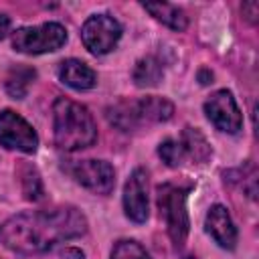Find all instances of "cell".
Instances as JSON below:
<instances>
[{
    "mask_svg": "<svg viewBox=\"0 0 259 259\" xmlns=\"http://www.w3.org/2000/svg\"><path fill=\"white\" fill-rule=\"evenodd\" d=\"M87 219L75 206H55L47 210H26L10 217L0 237L10 251L20 255H36L49 251L61 241L85 235Z\"/></svg>",
    "mask_w": 259,
    "mask_h": 259,
    "instance_id": "cell-1",
    "label": "cell"
},
{
    "mask_svg": "<svg viewBox=\"0 0 259 259\" xmlns=\"http://www.w3.org/2000/svg\"><path fill=\"white\" fill-rule=\"evenodd\" d=\"M53 132L55 144L65 152L89 148L97 140V125L91 111L69 97H57L53 103Z\"/></svg>",
    "mask_w": 259,
    "mask_h": 259,
    "instance_id": "cell-2",
    "label": "cell"
},
{
    "mask_svg": "<svg viewBox=\"0 0 259 259\" xmlns=\"http://www.w3.org/2000/svg\"><path fill=\"white\" fill-rule=\"evenodd\" d=\"M190 186H176V184H162L158 186V206L160 214L164 217L166 231L176 247H182L188 237L190 221L186 210V196Z\"/></svg>",
    "mask_w": 259,
    "mask_h": 259,
    "instance_id": "cell-3",
    "label": "cell"
},
{
    "mask_svg": "<svg viewBox=\"0 0 259 259\" xmlns=\"http://www.w3.org/2000/svg\"><path fill=\"white\" fill-rule=\"evenodd\" d=\"M67 42V30L59 22L22 26L12 34V47L24 55H42L59 51Z\"/></svg>",
    "mask_w": 259,
    "mask_h": 259,
    "instance_id": "cell-4",
    "label": "cell"
},
{
    "mask_svg": "<svg viewBox=\"0 0 259 259\" xmlns=\"http://www.w3.org/2000/svg\"><path fill=\"white\" fill-rule=\"evenodd\" d=\"M121 38V24L109 14H93L81 26V40L91 55H105Z\"/></svg>",
    "mask_w": 259,
    "mask_h": 259,
    "instance_id": "cell-5",
    "label": "cell"
},
{
    "mask_svg": "<svg viewBox=\"0 0 259 259\" xmlns=\"http://www.w3.org/2000/svg\"><path fill=\"white\" fill-rule=\"evenodd\" d=\"M0 146L32 154L38 148V136L22 115L12 109H4L0 111Z\"/></svg>",
    "mask_w": 259,
    "mask_h": 259,
    "instance_id": "cell-6",
    "label": "cell"
},
{
    "mask_svg": "<svg viewBox=\"0 0 259 259\" xmlns=\"http://www.w3.org/2000/svg\"><path fill=\"white\" fill-rule=\"evenodd\" d=\"M204 113L208 117V121L227 134H237L243 125V115L241 109L233 97L231 91L227 89H219L214 91L206 101H204Z\"/></svg>",
    "mask_w": 259,
    "mask_h": 259,
    "instance_id": "cell-7",
    "label": "cell"
},
{
    "mask_svg": "<svg viewBox=\"0 0 259 259\" xmlns=\"http://www.w3.org/2000/svg\"><path fill=\"white\" fill-rule=\"evenodd\" d=\"M73 178L95 194H109L115 186V170L105 160H81L71 168Z\"/></svg>",
    "mask_w": 259,
    "mask_h": 259,
    "instance_id": "cell-8",
    "label": "cell"
},
{
    "mask_svg": "<svg viewBox=\"0 0 259 259\" xmlns=\"http://www.w3.org/2000/svg\"><path fill=\"white\" fill-rule=\"evenodd\" d=\"M123 210L134 223H146L148 219V174L144 168H136L125 180Z\"/></svg>",
    "mask_w": 259,
    "mask_h": 259,
    "instance_id": "cell-9",
    "label": "cell"
},
{
    "mask_svg": "<svg viewBox=\"0 0 259 259\" xmlns=\"http://www.w3.org/2000/svg\"><path fill=\"white\" fill-rule=\"evenodd\" d=\"M206 233L214 239V243L223 249H235L237 245V227L223 204H212L204 219Z\"/></svg>",
    "mask_w": 259,
    "mask_h": 259,
    "instance_id": "cell-10",
    "label": "cell"
},
{
    "mask_svg": "<svg viewBox=\"0 0 259 259\" xmlns=\"http://www.w3.org/2000/svg\"><path fill=\"white\" fill-rule=\"evenodd\" d=\"M57 73H59V79H61L67 87L77 89V91L91 89V87H95V83H97L95 71H93L87 63H83V61H79V59H65V61H61Z\"/></svg>",
    "mask_w": 259,
    "mask_h": 259,
    "instance_id": "cell-11",
    "label": "cell"
},
{
    "mask_svg": "<svg viewBox=\"0 0 259 259\" xmlns=\"http://www.w3.org/2000/svg\"><path fill=\"white\" fill-rule=\"evenodd\" d=\"M136 111H138L140 125L162 123V121H168L174 115V105L166 97L150 95V97L136 99Z\"/></svg>",
    "mask_w": 259,
    "mask_h": 259,
    "instance_id": "cell-12",
    "label": "cell"
},
{
    "mask_svg": "<svg viewBox=\"0 0 259 259\" xmlns=\"http://www.w3.org/2000/svg\"><path fill=\"white\" fill-rule=\"evenodd\" d=\"M34 77H36V71L32 67L10 65L4 73V89L12 99H24Z\"/></svg>",
    "mask_w": 259,
    "mask_h": 259,
    "instance_id": "cell-13",
    "label": "cell"
},
{
    "mask_svg": "<svg viewBox=\"0 0 259 259\" xmlns=\"http://www.w3.org/2000/svg\"><path fill=\"white\" fill-rule=\"evenodd\" d=\"M144 10H148L158 22L166 24L168 28L172 30H184L188 26V16L182 8L174 6V4H168V2H148L144 4Z\"/></svg>",
    "mask_w": 259,
    "mask_h": 259,
    "instance_id": "cell-14",
    "label": "cell"
},
{
    "mask_svg": "<svg viewBox=\"0 0 259 259\" xmlns=\"http://www.w3.org/2000/svg\"><path fill=\"white\" fill-rule=\"evenodd\" d=\"M107 119L111 125H115L117 130L121 132H134L140 125V119H138V111H136V99L130 101V99H121L113 105L107 107Z\"/></svg>",
    "mask_w": 259,
    "mask_h": 259,
    "instance_id": "cell-15",
    "label": "cell"
},
{
    "mask_svg": "<svg viewBox=\"0 0 259 259\" xmlns=\"http://www.w3.org/2000/svg\"><path fill=\"white\" fill-rule=\"evenodd\" d=\"M180 144L186 152V158H190L192 162L202 164L210 158V144L196 127H184V132L180 136Z\"/></svg>",
    "mask_w": 259,
    "mask_h": 259,
    "instance_id": "cell-16",
    "label": "cell"
},
{
    "mask_svg": "<svg viewBox=\"0 0 259 259\" xmlns=\"http://www.w3.org/2000/svg\"><path fill=\"white\" fill-rule=\"evenodd\" d=\"M164 77L162 65L154 57H144L134 67V83L138 87H156Z\"/></svg>",
    "mask_w": 259,
    "mask_h": 259,
    "instance_id": "cell-17",
    "label": "cell"
},
{
    "mask_svg": "<svg viewBox=\"0 0 259 259\" xmlns=\"http://www.w3.org/2000/svg\"><path fill=\"white\" fill-rule=\"evenodd\" d=\"M20 176V184H22V194L26 200H38L42 198V182H40V174L36 172L34 166L30 164H22L18 170Z\"/></svg>",
    "mask_w": 259,
    "mask_h": 259,
    "instance_id": "cell-18",
    "label": "cell"
},
{
    "mask_svg": "<svg viewBox=\"0 0 259 259\" xmlns=\"http://www.w3.org/2000/svg\"><path fill=\"white\" fill-rule=\"evenodd\" d=\"M158 156H160L162 162H166V166H170V168H178V166L186 160V152H184L180 140H172V138L160 142V146H158Z\"/></svg>",
    "mask_w": 259,
    "mask_h": 259,
    "instance_id": "cell-19",
    "label": "cell"
},
{
    "mask_svg": "<svg viewBox=\"0 0 259 259\" xmlns=\"http://www.w3.org/2000/svg\"><path fill=\"white\" fill-rule=\"evenodd\" d=\"M111 259H152L150 253L134 239L117 241L111 249Z\"/></svg>",
    "mask_w": 259,
    "mask_h": 259,
    "instance_id": "cell-20",
    "label": "cell"
},
{
    "mask_svg": "<svg viewBox=\"0 0 259 259\" xmlns=\"http://www.w3.org/2000/svg\"><path fill=\"white\" fill-rule=\"evenodd\" d=\"M249 10V20L251 22H255V16H257V10H259V6H257V2H247V4H243V12H247Z\"/></svg>",
    "mask_w": 259,
    "mask_h": 259,
    "instance_id": "cell-21",
    "label": "cell"
},
{
    "mask_svg": "<svg viewBox=\"0 0 259 259\" xmlns=\"http://www.w3.org/2000/svg\"><path fill=\"white\" fill-rule=\"evenodd\" d=\"M8 30H10V18L0 12V38H4L8 34Z\"/></svg>",
    "mask_w": 259,
    "mask_h": 259,
    "instance_id": "cell-22",
    "label": "cell"
}]
</instances>
